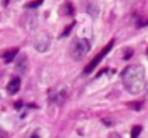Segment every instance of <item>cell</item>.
Returning a JSON list of instances; mask_svg holds the SVG:
<instances>
[{
    "mask_svg": "<svg viewBox=\"0 0 148 138\" xmlns=\"http://www.w3.org/2000/svg\"><path fill=\"white\" fill-rule=\"evenodd\" d=\"M50 46V37H49L47 33H39L38 36L34 38V48L38 51H46Z\"/></svg>",
    "mask_w": 148,
    "mask_h": 138,
    "instance_id": "cell-4",
    "label": "cell"
},
{
    "mask_svg": "<svg viewBox=\"0 0 148 138\" xmlns=\"http://www.w3.org/2000/svg\"><path fill=\"white\" fill-rule=\"evenodd\" d=\"M32 138H39V135L38 134H33L32 135Z\"/></svg>",
    "mask_w": 148,
    "mask_h": 138,
    "instance_id": "cell-14",
    "label": "cell"
},
{
    "mask_svg": "<svg viewBox=\"0 0 148 138\" xmlns=\"http://www.w3.org/2000/svg\"><path fill=\"white\" fill-rule=\"evenodd\" d=\"M8 3H9V0H4V4H5V6H8Z\"/></svg>",
    "mask_w": 148,
    "mask_h": 138,
    "instance_id": "cell-16",
    "label": "cell"
},
{
    "mask_svg": "<svg viewBox=\"0 0 148 138\" xmlns=\"http://www.w3.org/2000/svg\"><path fill=\"white\" fill-rule=\"evenodd\" d=\"M20 87H21V79H20L18 76H14V78H12L11 80H9L8 86H7V91H8V93H11V95H14V93L18 92Z\"/></svg>",
    "mask_w": 148,
    "mask_h": 138,
    "instance_id": "cell-5",
    "label": "cell"
},
{
    "mask_svg": "<svg viewBox=\"0 0 148 138\" xmlns=\"http://www.w3.org/2000/svg\"><path fill=\"white\" fill-rule=\"evenodd\" d=\"M110 138H119V135H117V134H114V135H112Z\"/></svg>",
    "mask_w": 148,
    "mask_h": 138,
    "instance_id": "cell-15",
    "label": "cell"
},
{
    "mask_svg": "<svg viewBox=\"0 0 148 138\" xmlns=\"http://www.w3.org/2000/svg\"><path fill=\"white\" fill-rule=\"evenodd\" d=\"M131 55H132V51L130 50V51H129V54H125V59H129Z\"/></svg>",
    "mask_w": 148,
    "mask_h": 138,
    "instance_id": "cell-13",
    "label": "cell"
},
{
    "mask_svg": "<svg viewBox=\"0 0 148 138\" xmlns=\"http://www.w3.org/2000/svg\"><path fill=\"white\" fill-rule=\"evenodd\" d=\"M113 45H114V39H110V42L108 43V45L105 46V48H102V50H101L100 53H98L97 55H96L95 58H93L92 61H90V62L88 63L87 66H85V68H84V74H90V72H92V71L96 68V66H97L98 63H100L101 61H102L103 57H105L110 50H112Z\"/></svg>",
    "mask_w": 148,
    "mask_h": 138,
    "instance_id": "cell-3",
    "label": "cell"
},
{
    "mask_svg": "<svg viewBox=\"0 0 148 138\" xmlns=\"http://www.w3.org/2000/svg\"><path fill=\"white\" fill-rule=\"evenodd\" d=\"M26 68H28V61H26V57L23 55L21 58L17 61L16 63V70L20 71V72H25Z\"/></svg>",
    "mask_w": 148,
    "mask_h": 138,
    "instance_id": "cell-7",
    "label": "cell"
},
{
    "mask_svg": "<svg viewBox=\"0 0 148 138\" xmlns=\"http://www.w3.org/2000/svg\"><path fill=\"white\" fill-rule=\"evenodd\" d=\"M17 53H18V49L17 48H13V49H8L7 51H4L3 53V59L5 63H11L12 61L14 59V57L17 55Z\"/></svg>",
    "mask_w": 148,
    "mask_h": 138,
    "instance_id": "cell-6",
    "label": "cell"
},
{
    "mask_svg": "<svg viewBox=\"0 0 148 138\" xmlns=\"http://www.w3.org/2000/svg\"><path fill=\"white\" fill-rule=\"evenodd\" d=\"M134 110H139L142 108V103H134V104H129Z\"/></svg>",
    "mask_w": 148,
    "mask_h": 138,
    "instance_id": "cell-12",
    "label": "cell"
},
{
    "mask_svg": "<svg viewBox=\"0 0 148 138\" xmlns=\"http://www.w3.org/2000/svg\"><path fill=\"white\" fill-rule=\"evenodd\" d=\"M62 13L64 14V16H72L75 13V8H73L72 3H64V6L62 7Z\"/></svg>",
    "mask_w": 148,
    "mask_h": 138,
    "instance_id": "cell-8",
    "label": "cell"
},
{
    "mask_svg": "<svg viewBox=\"0 0 148 138\" xmlns=\"http://www.w3.org/2000/svg\"><path fill=\"white\" fill-rule=\"evenodd\" d=\"M45 0H33V1H29V3H26V8H38L39 6H41L42 3H43Z\"/></svg>",
    "mask_w": 148,
    "mask_h": 138,
    "instance_id": "cell-9",
    "label": "cell"
},
{
    "mask_svg": "<svg viewBox=\"0 0 148 138\" xmlns=\"http://www.w3.org/2000/svg\"><path fill=\"white\" fill-rule=\"evenodd\" d=\"M140 132H142V126H140V125H135L131 130V138H138Z\"/></svg>",
    "mask_w": 148,
    "mask_h": 138,
    "instance_id": "cell-10",
    "label": "cell"
},
{
    "mask_svg": "<svg viewBox=\"0 0 148 138\" xmlns=\"http://www.w3.org/2000/svg\"><path fill=\"white\" fill-rule=\"evenodd\" d=\"M75 24H76V23L70 24V25H68L67 28H66V30L63 32V33H62V36H60V37H66V36H68V34L71 33V30H72V28H75Z\"/></svg>",
    "mask_w": 148,
    "mask_h": 138,
    "instance_id": "cell-11",
    "label": "cell"
},
{
    "mask_svg": "<svg viewBox=\"0 0 148 138\" xmlns=\"http://www.w3.org/2000/svg\"><path fill=\"white\" fill-rule=\"evenodd\" d=\"M90 50V43L88 39L85 38H76L72 43H71L70 54L75 61H80L81 58L88 54V51Z\"/></svg>",
    "mask_w": 148,
    "mask_h": 138,
    "instance_id": "cell-2",
    "label": "cell"
},
{
    "mask_svg": "<svg viewBox=\"0 0 148 138\" xmlns=\"http://www.w3.org/2000/svg\"><path fill=\"white\" fill-rule=\"evenodd\" d=\"M123 86L130 93L139 95L145 88V75L144 68L140 65H130L121 74Z\"/></svg>",
    "mask_w": 148,
    "mask_h": 138,
    "instance_id": "cell-1",
    "label": "cell"
}]
</instances>
